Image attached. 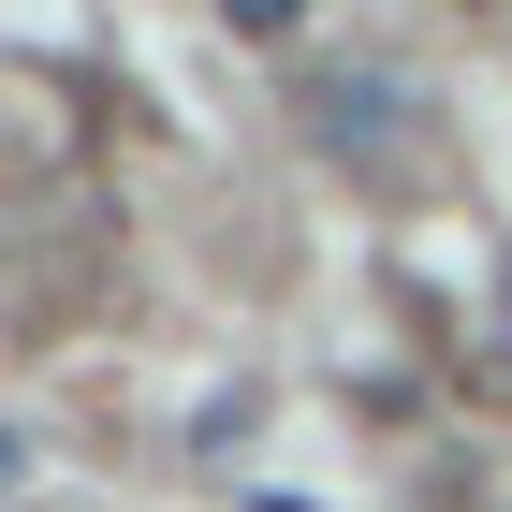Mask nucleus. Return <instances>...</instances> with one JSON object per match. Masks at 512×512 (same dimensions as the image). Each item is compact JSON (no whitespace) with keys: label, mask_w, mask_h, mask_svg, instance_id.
<instances>
[{"label":"nucleus","mask_w":512,"mask_h":512,"mask_svg":"<svg viewBox=\"0 0 512 512\" xmlns=\"http://www.w3.org/2000/svg\"><path fill=\"white\" fill-rule=\"evenodd\" d=\"M15 469H30V454H15V425H0V483H15Z\"/></svg>","instance_id":"nucleus-2"},{"label":"nucleus","mask_w":512,"mask_h":512,"mask_svg":"<svg viewBox=\"0 0 512 512\" xmlns=\"http://www.w3.org/2000/svg\"><path fill=\"white\" fill-rule=\"evenodd\" d=\"M220 30H249V44H278V30H308V0H220Z\"/></svg>","instance_id":"nucleus-1"}]
</instances>
